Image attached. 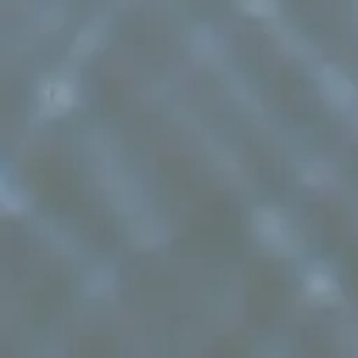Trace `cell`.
I'll list each match as a JSON object with an SVG mask.
<instances>
[{"mask_svg":"<svg viewBox=\"0 0 358 358\" xmlns=\"http://www.w3.org/2000/svg\"><path fill=\"white\" fill-rule=\"evenodd\" d=\"M255 229H257L263 243H268L274 249H288L291 235H288V227H285V221L280 218L277 210H266V207L257 210L255 213Z\"/></svg>","mask_w":358,"mask_h":358,"instance_id":"6da1fadb","label":"cell"},{"mask_svg":"<svg viewBox=\"0 0 358 358\" xmlns=\"http://www.w3.org/2000/svg\"><path fill=\"white\" fill-rule=\"evenodd\" d=\"M322 87L327 92V98L336 103V106H352L355 103V87L350 84V78L333 67H324L322 70Z\"/></svg>","mask_w":358,"mask_h":358,"instance_id":"7a4b0ae2","label":"cell"},{"mask_svg":"<svg viewBox=\"0 0 358 358\" xmlns=\"http://www.w3.org/2000/svg\"><path fill=\"white\" fill-rule=\"evenodd\" d=\"M308 294H310V299H319V302L333 299V296H336V282H333V277L324 274V271L310 274V277H308Z\"/></svg>","mask_w":358,"mask_h":358,"instance_id":"3957f363","label":"cell"},{"mask_svg":"<svg viewBox=\"0 0 358 358\" xmlns=\"http://www.w3.org/2000/svg\"><path fill=\"white\" fill-rule=\"evenodd\" d=\"M243 8L255 17H271L274 14V3L271 0H243Z\"/></svg>","mask_w":358,"mask_h":358,"instance_id":"277c9868","label":"cell"},{"mask_svg":"<svg viewBox=\"0 0 358 358\" xmlns=\"http://www.w3.org/2000/svg\"><path fill=\"white\" fill-rule=\"evenodd\" d=\"M53 101V106H70V87H64V84H56V87H50V92H48Z\"/></svg>","mask_w":358,"mask_h":358,"instance_id":"5b68a950","label":"cell"}]
</instances>
